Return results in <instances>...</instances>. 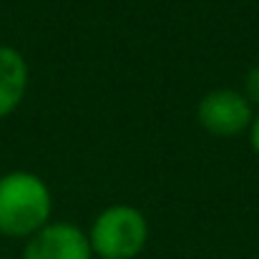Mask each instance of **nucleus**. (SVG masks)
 I'll list each match as a JSON object with an SVG mask.
<instances>
[{"label": "nucleus", "instance_id": "nucleus-2", "mask_svg": "<svg viewBox=\"0 0 259 259\" xmlns=\"http://www.w3.org/2000/svg\"><path fill=\"white\" fill-rule=\"evenodd\" d=\"M149 239L146 217L128 204L106 206L91 224V252L101 259H134Z\"/></svg>", "mask_w": 259, "mask_h": 259}, {"label": "nucleus", "instance_id": "nucleus-5", "mask_svg": "<svg viewBox=\"0 0 259 259\" xmlns=\"http://www.w3.org/2000/svg\"><path fill=\"white\" fill-rule=\"evenodd\" d=\"M28 88V63L13 46H0V118L10 116Z\"/></svg>", "mask_w": 259, "mask_h": 259}, {"label": "nucleus", "instance_id": "nucleus-1", "mask_svg": "<svg viewBox=\"0 0 259 259\" xmlns=\"http://www.w3.org/2000/svg\"><path fill=\"white\" fill-rule=\"evenodd\" d=\"M53 196L48 184L30 171L0 176V234L33 237L51 222Z\"/></svg>", "mask_w": 259, "mask_h": 259}, {"label": "nucleus", "instance_id": "nucleus-6", "mask_svg": "<svg viewBox=\"0 0 259 259\" xmlns=\"http://www.w3.org/2000/svg\"><path fill=\"white\" fill-rule=\"evenodd\" d=\"M244 96L252 106H259V63L252 66L247 71V78H244Z\"/></svg>", "mask_w": 259, "mask_h": 259}, {"label": "nucleus", "instance_id": "nucleus-3", "mask_svg": "<svg viewBox=\"0 0 259 259\" xmlns=\"http://www.w3.org/2000/svg\"><path fill=\"white\" fill-rule=\"evenodd\" d=\"M196 118L204 131L214 136H237L252 126L254 111L244 93L234 88H217L199 101Z\"/></svg>", "mask_w": 259, "mask_h": 259}, {"label": "nucleus", "instance_id": "nucleus-4", "mask_svg": "<svg viewBox=\"0 0 259 259\" xmlns=\"http://www.w3.org/2000/svg\"><path fill=\"white\" fill-rule=\"evenodd\" d=\"M88 234L71 222H48L28 237L23 259H91Z\"/></svg>", "mask_w": 259, "mask_h": 259}, {"label": "nucleus", "instance_id": "nucleus-7", "mask_svg": "<svg viewBox=\"0 0 259 259\" xmlns=\"http://www.w3.org/2000/svg\"><path fill=\"white\" fill-rule=\"evenodd\" d=\"M249 139H252V149H254V154L259 156V116L252 121V126H249Z\"/></svg>", "mask_w": 259, "mask_h": 259}]
</instances>
